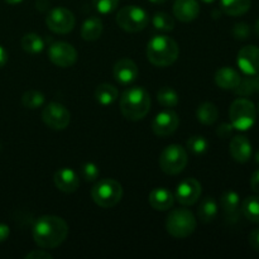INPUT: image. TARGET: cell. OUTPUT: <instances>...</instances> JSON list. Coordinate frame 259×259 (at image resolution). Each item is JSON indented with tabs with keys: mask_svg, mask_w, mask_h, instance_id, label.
Wrapping results in <instances>:
<instances>
[{
	"mask_svg": "<svg viewBox=\"0 0 259 259\" xmlns=\"http://www.w3.org/2000/svg\"><path fill=\"white\" fill-rule=\"evenodd\" d=\"M53 255L51 253L46 252V250H32L25 255V259H52Z\"/></svg>",
	"mask_w": 259,
	"mask_h": 259,
	"instance_id": "obj_38",
	"label": "cell"
},
{
	"mask_svg": "<svg viewBox=\"0 0 259 259\" xmlns=\"http://www.w3.org/2000/svg\"><path fill=\"white\" fill-rule=\"evenodd\" d=\"M75 15L71 10L66 8L58 7L51 10L46 18V24L52 30L53 33L57 34H67L75 27Z\"/></svg>",
	"mask_w": 259,
	"mask_h": 259,
	"instance_id": "obj_9",
	"label": "cell"
},
{
	"mask_svg": "<svg viewBox=\"0 0 259 259\" xmlns=\"http://www.w3.org/2000/svg\"><path fill=\"white\" fill-rule=\"evenodd\" d=\"M68 235V225L56 215L40 217L33 225V239L43 249H53L62 244Z\"/></svg>",
	"mask_w": 259,
	"mask_h": 259,
	"instance_id": "obj_1",
	"label": "cell"
},
{
	"mask_svg": "<svg viewBox=\"0 0 259 259\" xmlns=\"http://www.w3.org/2000/svg\"><path fill=\"white\" fill-rule=\"evenodd\" d=\"M151 96L144 88L126 89L120 98V111L128 120L143 119L151 110Z\"/></svg>",
	"mask_w": 259,
	"mask_h": 259,
	"instance_id": "obj_2",
	"label": "cell"
},
{
	"mask_svg": "<svg viewBox=\"0 0 259 259\" xmlns=\"http://www.w3.org/2000/svg\"><path fill=\"white\" fill-rule=\"evenodd\" d=\"M46 98L40 91L38 90H28L23 94L22 104L27 109H38L45 104Z\"/></svg>",
	"mask_w": 259,
	"mask_h": 259,
	"instance_id": "obj_31",
	"label": "cell"
},
{
	"mask_svg": "<svg viewBox=\"0 0 259 259\" xmlns=\"http://www.w3.org/2000/svg\"><path fill=\"white\" fill-rule=\"evenodd\" d=\"M22 48L30 55H37L45 48V40L37 33H28L22 38Z\"/></svg>",
	"mask_w": 259,
	"mask_h": 259,
	"instance_id": "obj_28",
	"label": "cell"
},
{
	"mask_svg": "<svg viewBox=\"0 0 259 259\" xmlns=\"http://www.w3.org/2000/svg\"><path fill=\"white\" fill-rule=\"evenodd\" d=\"M240 80H242V76L232 67H222L215 73V82L220 89H224V90H234L239 85Z\"/></svg>",
	"mask_w": 259,
	"mask_h": 259,
	"instance_id": "obj_20",
	"label": "cell"
},
{
	"mask_svg": "<svg viewBox=\"0 0 259 259\" xmlns=\"http://www.w3.org/2000/svg\"><path fill=\"white\" fill-rule=\"evenodd\" d=\"M220 205H222L223 210H224L227 219L237 220L238 215H239V206H240V197L238 192L229 190L223 194L222 199H220Z\"/></svg>",
	"mask_w": 259,
	"mask_h": 259,
	"instance_id": "obj_21",
	"label": "cell"
},
{
	"mask_svg": "<svg viewBox=\"0 0 259 259\" xmlns=\"http://www.w3.org/2000/svg\"><path fill=\"white\" fill-rule=\"evenodd\" d=\"M180 125V118L177 113L171 109L161 111L152 121V131L158 137H168L177 131Z\"/></svg>",
	"mask_w": 259,
	"mask_h": 259,
	"instance_id": "obj_12",
	"label": "cell"
},
{
	"mask_svg": "<svg viewBox=\"0 0 259 259\" xmlns=\"http://www.w3.org/2000/svg\"><path fill=\"white\" fill-rule=\"evenodd\" d=\"M218 215V204L215 201L214 197H205L197 209V217H199L200 222L205 223H211L212 220L217 218Z\"/></svg>",
	"mask_w": 259,
	"mask_h": 259,
	"instance_id": "obj_26",
	"label": "cell"
},
{
	"mask_svg": "<svg viewBox=\"0 0 259 259\" xmlns=\"http://www.w3.org/2000/svg\"><path fill=\"white\" fill-rule=\"evenodd\" d=\"M4 2L8 3V4L15 5V4H19V3H22L23 0H4Z\"/></svg>",
	"mask_w": 259,
	"mask_h": 259,
	"instance_id": "obj_43",
	"label": "cell"
},
{
	"mask_svg": "<svg viewBox=\"0 0 259 259\" xmlns=\"http://www.w3.org/2000/svg\"><path fill=\"white\" fill-rule=\"evenodd\" d=\"M201 2L206 3V4H211V3H214V2H215V0H201Z\"/></svg>",
	"mask_w": 259,
	"mask_h": 259,
	"instance_id": "obj_47",
	"label": "cell"
},
{
	"mask_svg": "<svg viewBox=\"0 0 259 259\" xmlns=\"http://www.w3.org/2000/svg\"><path fill=\"white\" fill-rule=\"evenodd\" d=\"M10 229L7 224H0V243L5 242L9 238Z\"/></svg>",
	"mask_w": 259,
	"mask_h": 259,
	"instance_id": "obj_41",
	"label": "cell"
},
{
	"mask_svg": "<svg viewBox=\"0 0 259 259\" xmlns=\"http://www.w3.org/2000/svg\"><path fill=\"white\" fill-rule=\"evenodd\" d=\"M180 48L175 39L167 35H154L147 45V58L157 67H168L179 58Z\"/></svg>",
	"mask_w": 259,
	"mask_h": 259,
	"instance_id": "obj_3",
	"label": "cell"
},
{
	"mask_svg": "<svg viewBox=\"0 0 259 259\" xmlns=\"http://www.w3.org/2000/svg\"><path fill=\"white\" fill-rule=\"evenodd\" d=\"M196 118L204 125H211L219 118V110H218L215 104L210 103V101H205L197 108Z\"/></svg>",
	"mask_w": 259,
	"mask_h": 259,
	"instance_id": "obj_25",
	"label": "cell"
},
{
	"mask_svg": "<svg viewBox=\"0 0 259 259\" xmlns=\"http://www.w3.org/2000/svg\"><path fill=\"white\" fill-rule=\"evenodd\" d=\"M100 171H99V167L96 166L93 162H86L81 166V177L85 180L86 182H94L98 180Z\"/></svg>",
	"mask_w": 259,
	"mask_h": 259,
	"instance_id": "obj_34",
	"label": "cell"
},
{
	"mask_svg": "<svg viewBox=\"0 0 259 259\" xmlns=\"http://www.w3.org/2000/svg\"><path fill=\"white\" fill-rule=\"evenodd\" d=\"M229 152L234 161L239 162V163H245L252 157V144L247 137L235 136L230 141Z\"/></svg>",
	"mask_w": 259,
	"mask_h": 259,
	"instance_id": "obj_18",
	"label": "cell"
},
{
	"mask_svg": "<svg viewBox=\"0 0 259 259\" xmlns=\"http://www.w3.org/2000/svg\"><path fill=\"white\" fill-rule=\"evenodd\" d=\"M238 66L245 75L259 73V48L257 46H245L238 53Z\"/></svg>",
	"mask_w": 259,
	"mask_h": 259,
	"instance_id": "obj_14",
	"label": "cell"
},
{
	"mask_svg": "<svg viewBox=\"0 0 259 259\" xmlns=\"http://www.w3.org/2000/svg\"><path fill=\"white\" fill-rule=\"evenodd\" d=\"M233 129L234 126L232 125V123H222L217 129V134L220 138H229L233 134Z\"/></svg>",
	"mask_w": 259,
	"mask_h": 259,
	"instance_id": "obj_37",
	"label": "cell"
},
{
	"mask_svg": "<svg viewBox=\"0 0 259 259\" xmlns=\"http://www.w3.org/2000/svg\"><path fill=\"white\" fill-rule=\"evenodd\" d=\"M250 186H252L253 191L259 194V168L250 177Z\"/></svg>",
	"mask_w": 259,
	"mask_h": 259,
	"instance_id": "obj_40",
	"label": "cell"
},
{
	"mask_svg": "<svg viewBox=\"0 0 259 259\" xmlns=\"http://www.w3.org/2000/svg\"><path fill=\"white\" fill-rule=\"evenodd\" d=\"M48 57L53 65L67 68L77 61V51L67 42H56L48 48Z\"/></svg>",
	"mask_w": 259,
	"mask_h": 259,
	"instance_id": "obj_11",
	"label": "cell"
},
{
	"mask_svg": "<svg viewBox=\"0 0 259 259\" xmlns=\"http://www.w3.org/2000/svg\"><path fill=\"white\" fill-rule=\"evenodd\" d=\"M158 162L164 174L174 176L184 171L189 162V156L184 147L179 144H171L161 152Z\"/></svg>",
	"mask_w": 259,
	"mask_h": 259,
	"instance_id": "obj_7",
	"label": "cell"
},
{
	"mask_svg": "<svg viewBox=\"0 0 259 259\" xmlns=\"http://www.w3.org/2000/svg\"><path fill=\"white\" fill-rule=\"evenodd\" d=\"M148 22L149 17L146 10L137 5H126L116 14V23L119 27L129 33L141 32L148 25Z\"/></svg>",
	"mask_w": 259,
	"mask_h": 259,
	"instance_id": "obj_8",
	"label": "cell"
},
{
	"mask_svg": "<svg viewBox=\"0 0 259 259\" xmlns=\"http://www.w3.org/2000/svg\"><path fill=\"white\" fill-rule=\"evenodd\" d=\"M186 146L189 148V151H191L196 156H200V154H204L207 152V149H209V142L202 136H194L187 141Z\"/></svg>",
	"mask_w": 259,
	"mask_h": 259,
	"instance_id": "obj_33",
	"label": "cell"
},
{
	"mask_svg": "<svg viewBox=\"0 0 259 259\" xmlns=\"http://www.w3.org/2000/svg\"><path fill=\"white\" fill-rule=\"evenodd\" d=\"M42 119L48 128L53 131H63L70 124L71 114L62 104L50 103L43 109Z\"/></svg>",
	"mask_w": 259,
	"mask_h": 259,
	"instance_id": "obj_10",
	"label": "cell"
},
{
	"mask_svg": "<svg viewBox=\"0 0 259 259\" xmlns=\"http://www.w3.org/2000/svg\"><path fill=\"white\" fill-rule=\"evenodd\" d=\"M114 77L121 85H129L134 82L139 75L138 66L136 65L133 60L131 58H121L114 65L113 68Z\"/></svg>",
	"mask_w": 259,
	"mask_h": 259,
	"instance_id": "obj_15",
	"label": "cell"
},
{
	"mask_svg": "<svg viewBox=\"0 0 259 259\" xmlns=\"http://www.w3.org/2000/svg\"><path fill=\"white\" fill-rule=\"evenodd\" d=\"M242 211L249 222L259 224V196H249L243 201Z\"/></svg>",
	"mask_w": 259,
	"mask_h": 259,
	"instance_id": "obj_29",
	"label": "cell"
},
{
	"mask_svg": "<svg viewBox=\"0 0 259 259\" xmlns=\"http://www.w3.org/2000/svg\"><path fill=\"white\" fill-rule=\"evenodd\" d=\"M103 22L98 17H90L83 22L81 27V37L88 42L99 39L103 34Z\"/></svg>",
	"mask_w": 259,
	"mask_h": 259,
	"instance_id": "obj_22",
	"label": "cell"
},
{
	"mask_svg": "<svg viewBox=\"0 0 259 259\" xmlns=\"http://www.w3.org/2000/svg\"><path fill=\"white\" fill-rule=\"evenodd\" d=\"M118 89L110 83H101L95 90V99L99 104L104 106L111 105L118 100Z\"/></svg>",
	"mask_w": 259,
	"mask_h": 259,
	"instance_id": "obj_24",
	"label": "cell"
},
{
	"mask_svg": "<svg viewBox=\"0 0 259 259\" xmlns=\"http://www.w3.org/2000/svg\"><path fill=\"white\" fill-rule=\"evenodd\" d=\"M7 62H8V52L5 51L4 47L0 46V67H3Z\"/></svg>",
	"mask_w": 259,
	"mask_h": 259,
	"instance_id": "obj_42",
	"label": "cell"
},
{
	"mask_svg": "<svg viewBox=\"0 0 259 259\" xmlns=\"http://www.w3.org/2000/svg\"><path fill=\"white\" fill-rule=\"evenodd\" d=\"M234 93L237 95L247 98V96L253 95V94L259 93V75H248V77L242 78L239 85L234 89Z\"/></svg>",
	"mask_w": 259,
	"mask_h": 259,
	"instance_id": "obj_27",
	"label": "cell"
},
{
	"mask_svg": "<svg viewBox=\"0 0 259 259\" xmlns=\"http://www.w3.org/2000/svg\"><path fill=\"white\" fill-rule=\"evenodd\" d=\"M233 37L238 40H244L248 39L250 35V27L247 24V23H238V24L234 25L232 30Z\"/></svg>",
	"mask_w": 259,
	"mask_h": 259,
	"instance_id": "obj_36",
	"label": "cell"
},
{
	"mask_svg": "<svg viewBox=\"0 0 259 259\" xmlns=\"http://www.w3.org/2000/svg\"><path fill=\"white\" fill-rule=\"evenodd\" d=\"M93 4L101 14H110L114 10H116L119 0H93Z\"/></svg>",
	"mask_w": 259,
	"mask_h": 259,
	"instance_id": "obj_35",
	"label": "cell"
},
{
	"mask_svg": "<svg viewBox=\"0 0 259 259\" xmlns=\"http://www.w3.org/2000/svg\"><path fill=\"white\" fill-rule=\"evenodd\" d=\"M201 191V184L196 179H185L177 185L175 199L184 206H191L200 199Z\"/></svg>",
	"mask_w": 259,
	"mask_h": 259,
	"instance_id": "obj_13",
	"label": "cell"
},
{
	"mask_svg": "<svg viewBox=\"0 0 259 259\" xmlns=\"http://www.w3.org/2000/svg\"><path fill=\"white\" fill-rule=\"evenodd\" d=\"M152 23H153L156 29L162 30V32H171L175 28L174 18L164 12L156 13L152 18Z\"/></svg>",
	"mask_w": 259,
	"mask_h": 259,
	"instance_id": "obj_32",
	"label": "cell"
},
{
	"mask_svg": "<svg viewBox=\"0 0 259 259\" xmlns=\"http://www.w3.org/2000/svg\"><path fill=\"white\" fill-rule=\"evenodd\" d=\"M174 14L180 22H192L200 14L199 3L197 0H176L174 4Z\"/></svg>",
	"mask_w": 259,
	"mask_h": 259,
	"instance_id": "obj_17",
	"label": "cell"
},
{
	"mask_svg": "<svg viewBox=\"0 0 259 259\" xmlns=\"http://www.w3.org/2000/svg\"><path fill=\"white\" fill-rule=\"evenodd\" d=\"M249 244L253 249L259 252V228L253 230L249 234Z\"/></svg>",
	"mask_w": 259,
	"mask_h": 259,
	"instance_id": "obj_39",
	"label": "cell"
},
{
	"mask_svg": "<svg viewBox=\"0 0 259 259\" xmlns=\"http://www.w3.org/2000/svg\"><path fill=\"white\" fill-rule=\"evenodd\" d=\"M252 0H220V8L230 17H239L250 9Z\"/></svg>",
	"mask_w": 259,
	"mask_h": 259,
	"instance_id": "obj_23",
	"label": "cell"
},
{
	"mask_svg": "<svg viewBox=\"0 0 259 259\" xmlns=\"http://www.w3.org/2000/svg\"><path fill=\"white\" fill-rule=\"evenodd\" d=\"M151 3H153V4H163L164 2H167V0H149Z\"/></svg>",
	"mask_w": 259,
	"mask_h": 259,
	"instance_id": "obj_44",
	"label": "cell"
},
{
	"mask_svg": "<svg viewBox=\"0 0 259 259\" xmlns=\"http://www.w3.org/2000/svg\"><path fill=\"white\" fill-rule=\"evenodd\" d=\"M91 197L98 206L110 209L120 202L123 197V187L116 180H100L91 190Z\"/></svg>",
	"mask_w": 259,
	"mask_h": 259,
	"instance_id": "obj_5",
	"label": "cell"
},
{
	"mask_svg": "<svg viewBox=\"0 0 259 259\" xmlns=\"http://www.w3.org/2000/svg\"><path fill=\"white\" fill-rule=\"evenodd\" d=\"M53 181H55L56 187L65 194H72L80 186L78 175L72 168H67V167L56 171Z\"/></svg>",
	"mask_w": 259,
	"mask_h": 259,
	"instance_id": "obj_16",
	"label": "cell"
},
{
	"mask_svg": "<svg viewBox=\"0 0 259 259\" xmlns=\"http://www.w3.org/2000/svg\"><path fill=\"white\" fill-rule=\"evenodd\" d=\"M230 123L238 131H248L255 123L257 111L254 104L245 98L237 99L232 103L229 109Z\"/></svg>",
	"mask_w": 259,
	"mask_h": 259,
	"instance_id": "obj_6",
	"label": "cell"
},
{
	"mask_svg": "<svg viewBox=\"0 0 259 259\" xmlns=\"http://www.w3.org/2000/svg\"><path fill=\"white\" fill-rule=\"evenodd\" d=\"M255 162L259 164V149L257 151V153H255Z\"/></svg>",
	"mask_w": 259,
	"mask_h": 259,
	"instance_id": "obj_46",
	"label": "cell"
},
{
	"mask_svg": "<svg viewBox=\"0 0 259 259\" xmlns=\"http://www.w3.org/2000/svg\"><path fill=\"white\" fill-rule=\"evenodd\" d=\"M197 222L195 215L187 209H175L168 214L166 220V230L169 235L177 239L190 237L195 232Z\"/></svg>",
	"mask_w": 259,
	"mask_h": 259,
	"instance_id": "obj_4",
	"label": "cell"
},
{
	"mask_svg": "<svg viewBox=\"0 0 259 259\" xmlns=\"http://www.w3.org/2000/svg\"><path fill=\"white\" fill-rule=\"evenodd\" d=\"M157 100L164 108H175L179 104V94L169 86H163L157 93Z\"/></svg>",
	"mask_w": 259,
	"mask_h": 259,
	"instance_id": "obj_30",
	"label": "cell"
},
{
	"mask_svg": "<svg viewBox=\"0 0 259 259\" xmlns=\"http://www.w3.org/2000/svg\"><path fill=\"white\" fill-rule=\"evenodd\" d=\"M148 201L149 205L154 210L167 211V210L172 209V206H174L175 195L169 190L164 189V187H157V189H153L151 191L148 196Z\"/></svg>",
	"mask_w": 259,
	"mask_h": 259,
	"instance_id": "obj_19",
	"label": "cell"
},
{
	"mask_svg": "<svg viewBox=\"0 0 259 259\" xmlns=\"http://www.w3.org/2000/svg\"><path fill=\"white\" fill-rule=\"evenodd\" d=\"M255 32H257V34L259 35V18H258L257 23H255Z\"/></svg>",
	"mask_w": 259,
	"mask_h": 259,
	"instance_id": "obj_45",
	"label": "cell"
}]
</instances>
